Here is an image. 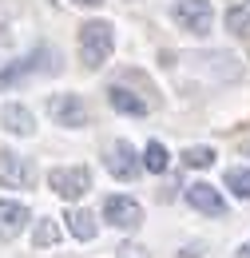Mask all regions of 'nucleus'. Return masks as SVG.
Segmentation results:
<instances>
[{"mask_svg": "<svg viewBox=\"0 0 250 258\" xmlns=\"http://www.w3.org/2000/svg\"><path fill=\"white\" fill-rule=\"evenodd\" d=\"M226 32H234V36H250V4H246V0L226 8Z\"/></svg>", "mask_w": 250, "mask_h": 258, "instance_id": "nucleus-15", "label": "nucleus"}, {"mask_svg": "<svg viewBox=\"0 0 250 258\" xmlns=\"http://www.w3.org/2000/svg\"><path fill=\"white\" fill-rule=\"evenodd\" d=\"M76 48H80V60L88 72H99V68L107 64V56H111V48H115V28L107 24V20H88L80 36H76Z\"/></svg>", "mask_w": 250, "mask_h": 258, "instance_id": "nucleus-1", "label": "nucleus"}, {"mask_svg": "<svg viewBox=\"0 0 250 258\" xmlns=\"http://www.w3.org/2000/svg\"><path fill=\"white\" fill-rule=\"evenodd\" d=\"M44 111L52 115V123H60V127L76 131V127H88V103L80 96H72V92H56V96L44 99Z\"/></svg>", "mask_w": 250, "mask_h": 258, "instance_id": "nucleus-3", "label": "nucleus"}, {"mask_svg": "<svg viewBox=\"0 0 250 258\" xmlns=\"http://www.w3.org/2000/svg\"><path fill=\"white\" fill-rule=\"evenodd\" d=\"M139 163L151 171V175H163L167 167H171V155H167V147L159 143V139H151L147 147H143V155H139Z\"/></svg>", "mask_w": 250, "mask_h": 258, "instance_id": "nucleus-14", "label": "nucleus"}, {"mask_svg": "<svg viewBox=\"0 0 250 258\" xmlns=\"http://www.w3.org/2000/svg\"><path fill=\"white\" fill-rule=\"evenodd\" d=\"M60 223H56V219H40V223H36V230H32V242H36V246H40V250H48V246H56V242H60Z\"/></svg>", "mask_w": 250, "mask_h": 258, "instance_id": "nucleus-16", "label": "nucleus"}, {"mask_svg": "<svg viewBox=\"0 0 250 258\" xmlns=\"http://www.w3.org/2000/svg\"><path fill=\"white\" fill-rule=\"evenodd\" d=\"M103 219L115 226V230H139L143 223V207L135 203V199H127V195H107V203H103Z\"/></svg>", "mask_w": 250, "mask_h": 258, "instance_id": "nucleus-6", "label": "nucleus"}, {"mask_svg": "<svg viewBox=\"0 0 250 258\" xmlns=\"http://www.w3.org/2000/svg\"><path fill=\"white\" fill-rule=\"evenodd\" d=\"M0 123H4V131H12V135H36V119H32V111L24 107V103H4L0 107Z\"/></svg>", "mask_w": 250, "mask_h": 258, "instance_id": "nucleus-10", "label": "nucleus"}, {"mask_svg": "<svg viewBox=\"0 0 250 258\" xmlns=\"http://www.w3.org/2000/svg\"><path fill=\"white\" fill-rule=\"evenodd\" d=\"M103 167H107L119 183H131V179L139 175V155H135V147H131L127 139H115V143L107 147V155H103Z\"/></svg>", "mask_w": 250, "mask_h": 258, "instance_id": "nucleus-7", "label": "nucleus"}, {"mask_svg": "<svg viewBox=\"0 0 250 258\" xmlns=\"http://www.w3.org/2000/svg\"><path fill=\"white\" fill-rule=\"evenodd\" d=\"M0 187H32V163L0 147Z\"/></svg>", "mask_w": 250, "mask_h": 258, "instance_id": "nucleus-8", "label": "nucleus"}, {"mask_svg": "<svg viewBox=\"0 0 250 258\" xmlns=\"http://www.w3.org/2000/svg\"><path fill=\"white\" fill-rule=\"evenodd\" d=\"M238 258H250V242H242V246H238Z\"/></svg>", "mask_w": 250, "mask_h": 258, "instance_id": "nucleus-20", "label": "nucleus"}, {"mask_svg": "<svg viewBox=\"0 0 250 258\" xmlns=\"http://www.w3.org/2000/svg\"><path fill=\"white\" fill-rule=\"evenodd\" d=\"M215 159H219L215 147H187V151H183V163H187V167H211Z\"/></svg>", "mask_w": 250, "mask_h": 258, "instance_id": "nucleus-18", "label": "nucleus"}, {"mask_svg": "<svg viewBox=\"0 0 250 258\" xmlns=\"http://www.w3.org/2000/svg\"><path fill=\"white\" fill-rule=\"evenodd\" d=\"M107 103L115 107V111H123V115H147V103L135 96V92H127V88H107Z\"/></svg>", "mask_w": 250, "mask_h": 258, "instance_id": "nucleus-12", "label": "nucleus"}, {"mask_svg": "<svg viewBox=\"0 0 250 258\" xmlns=\"http://www.w3.org/2000/svg\"><path fill=\"white\" fill-rule=\"evenodd\" d=\"M28 207L24 203H12V199H0V238H12L28 226Z\"/></svg>", "mask_w": 250, "mask_h": 258, "instance_id": "nucleus-11", "label": "nucleus"}, {"mask_svg": "<svg viewBox=\"0 0 250 258\" xmlns=\"http://www.w3.org/2000/svg\"><path fill=\"white\" fill-rule=\"evenodd\" d=\"M48 187L60 199L76 203V199H84L92 191V175H88V167H52L48 171Z\"/></svg>", "mask_w": 250, "mask_h": 258, "instance_id": "nucleus-4", "label": "nucleus"}, {"mask_svg": "<svg viewBox=\"0 0 250 258\" xmlns=\"http://www.w3.org/2000/svg\"><path fill=\"white\" fill-rule=\"evenodd\" d=\"M44 68L60 72V56H56V52H48V48H36L28 60H20V64H12V68H4V72H0V92H4V88H12V84H20V80H28V76H36V72H44Z\"/></svg>", "mask_w": 250, "mask_h": 258, "instance_id": "nucleus-5", "label": "nucleus"}, {"mask_svg": "<svg viewBox=\"0 0 250 258\" xmlns=\"http://www.w3.org/2000/svg\"><path fill=\"white\" fill-rule=\"evenodd\" d=\"M76 4H84V8H99L103 0H76Z\"/></svg>", "mask_w": 250, "mask_h": 258, "instance_id": "nucleus-19", "label": "nucleus"}, {"mask_svg": "<svg viewBox=\"0 0 250 258\" xmlns=\"http://www.w3.org/2000/svg\"><path fill=\"white\" fill-rule=\"evenodd\" d=\"M226 187L234 199H250V167H230L226 171Z\"/></svg>", "mask_w": 250, "mask_h": 258, "instance_id": "nucleus-17", "label": "nucleus"}, {"mask_svg": "<svg viewBox=\"0 0 250 258\" xmlns=\"http://www.w3.org/2000/svg\"><path fill=\"white\" fill-rule=\"evenodd\" d=\"M68 230L80 242H92L95 234H99V223H95V215H88V211H68Z\"/></svg>", "mask_w": 250, "mask_h": 258, "instance_id": "nucleus-13", "label": "nucleus"}, {"mask_svg": "<svg viewBox=\"0 0 250 258\" xmlns=\"http://www.w3.org/2000/svg\"><path fill=\"white\" fill-rule=\"evenodd\" d=\"M187 203L195 207V211H203V215H215V219L226 215V199H222L219 187H211V183H191L187 187Z\"/></svg>", "mask_w": 250, "mask_h": 258, "instance_id": "nucleus-9", "label": "nucleus"}, {"mask_svg": "<svg viewBox=\"0 0 250 258\" xmlns=\"http://www.w3.org/2000/svg\"><path fill=\"white\" fill-rule=\"evenodd\" d=\"M171 20L191 36H211L215 4L211 0H171Z\"/></svg>", "mask_w": 250, "mask_h": 258, "instance_id": "nucleus-2", "label": "nucleus"}]
</instances>
